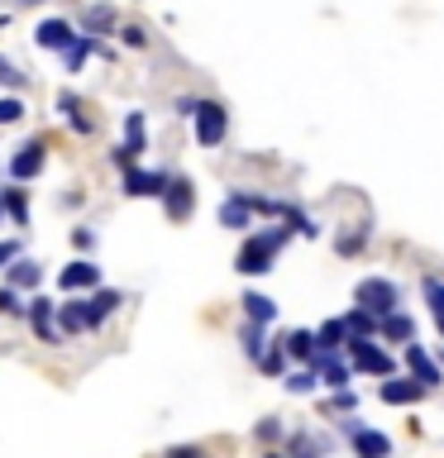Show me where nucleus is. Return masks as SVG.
<instances>
[{
  "label": "nucleus",
  "instance_id": "7c9ffc66",
  "mask_svg": "<svg viewBox=\"0 0 444 458\" xmlns=\"http://www.w3.org/2000/svg\"><path fill=\"white\" fill-rule=\"evenodd\" d=\"M239 339H243V353H249L253 363H258V358H263V325H253V320H249Z\"/></svg>",
  "mask_w": 444,
  "mask_h": 458
},
{
  "label": "nucleus",
  "instance_id": "6e6552de",
  "mask_svg": "<svg viewBox=\"0 0 444 458\" xmlns=\"http://www.w3.org/2000/svg\"><path fill=\"white\" fill-rule=\"evenodd\" d=\"M167 172H158V167H129L124 172V196H158L163 200V191H167Z\"/></svg>",
  "mask_w": 444,
  "mask_h": 458
},
{
  "label": "nucleus",
  "instance_id": "f3484780",
  "mask_svg": "<svg viewBox=\"0 0 444 458\" xmlns=\"http://www.w3.org/2000/svg\"><path fill=\"white\" fill-rule=\"evenodd\" d=\"M421 296H425V306H430V315H435V325L444 335V277L440 272H425L421 277Z\"/></svg>",
  "mask_w": 444,
  "mask_h": 458
},
{
  "label": "nucleus",
  "instance_id": "5701e85b",
  "mask_svg": "<svg viewBox=\"0 0 444 458\" xmlns=\"http://www.w3.org/2000/svg\"><path fill=\"white\" fill-rule=\"evenodd\" d=\"M0 200H5V215H10L14 225H29V191H24V182L5 186V191H0Z\"/></svg>",
  "mask_w": 444,
  "mask_h": 458
},
{
  "label": "nucleus",
  "instance_id": "7ed1b4c3",
  "mask_svg": "<svg viewBox=\"0 0 444 458\" xmlns=\"http://www.w3.org/2000/svg\"><path fill=\"white\" fill-rule=\"evenodd\" d=\"M354 301L382 320V315H392V310L401 306V292H397V282H392V277H363V282L354 286Z\"/></svg>",
  "mask_w": 444,
  "mask_h": 458
},
{
  "label": "nucleus",
  "instance_id": "a19ab883",
  "mask_svg": "<svg viewBox=\"0 0 444 458\" xmlns=\"http://www.w3.org/2000/svg\"><path fill=\"white\" fill-rule=\"evenodd\" d=\"M167 458H201V449H196V444H182V449H172Z\"/></svg>",
  "mask_w": 444,
  "mask_h": 458
},
{
  "label": "nucleus",
  "instance_id": "c9c22d12",
  "mask_svg": "<svg viewBox=\"0 0 444 458\" xmlns=\"http://www.w3.org/2000/svg\"><path fill=\"white\" fill-rule=\"evenodd\" d=\"M0 81H5V86H24V72L14 67L10 57H0Z\"/></svg>",
  "mask_w": 444,
  "mask_h": 458
},
{
  "label": "nucleus",
  "instance_id": "a878e982",
  "mask_svg": "<svg viewBox=\"0 0 444 458\" xmlns=\"http://www.w3.org/2000/svg\"><path fill=\"white\" fill-rule=\"evenodd\" d=\"M43 282V267L34 263V258H14L10 263V286L20 292V286H38Z\"/></svg>",
  "mask_w": 444,
  "mask_h": 458
},
{
  "label": "nucleus",
  "instance_id": "4c0bfd02",
  "mask_svg": "<svg viewBox=\"0 0 444 458\" xmlns=\"http://www.w3.org/2000/svg\"><path fill=\"white\" fill-rule=\"evenodd\" d=\"M253 435H258V439H263V444H272V439H282V425H278V420H272V415H268V420H263V425H258V429H253Z\"/></svg>",
  "mask_w": 444,
  "mask_h": 458
},
{
  "label": "nucleus",
  "instance_id": "2eb2a0df",
  "mask_svg": "<svg viewBox=\"0 0 444 458\" xmlns=\"http://www.w3.org/2000/svg\"><path fill=\"white\" fill-rule=\"evenodd\" d=\"M220 225H225V229H253L249 196H243V191H229V196L220 200Z\"/></svg>",
  "mask_w": 444,
  "mask_h": 458
},
{
  "label": "nucleus",
  "instance_id": "ddd939ff",
  "mask_svg": "<svg viewBox=\"0 0 444 458\" xmlns=\"http://www.w3.org/2000/svg\"><path fill=\"white\" fill-rule=\"evenodd\" d=\"M425 392H430V386L415 382V377H387L382 382V401H387V406H415Z\"/></svg>",
  "mask_w": 444,
  "mask_h": 458
},
{
  "label": "nucleus",
  "instance_id": "0eeeda50",
  "mask_svg": "<svg viewBox=\"0 0 444 458\" xmlns=\"http://www.w3.org/2000/svg\"><path fill=\"white\" fill-rule=\"evenodd\" d=\"M57 286H63V292H96V286H100V267L91 263V258H72V263L57 272Z\"/></svg>",
  "mask_w": 444,
  "mask_h": 458
},
{
  "label": "nucleus",
  "instance_id": "6ab92c4d",
  "mask_svg": "<svg viewBox=\"0 0 444 458\" xmlns=\"http://www.w3.org/2000/svg\"><path fill=\"white\" fill-rule=\"evenodd\" d=\"M120 301H124L120 292H106V286H100V292H96L91 301H86V315H91V329H100V325H106L110 315L120 310Z\"/></svg>",
  "mask_w": 444,
  "mask_h": 458
},
{
  "label": "nucleus",
  "instance_id": "c756f323",
  "mask_svg": "<svg viewBox=\"0 0 444 458\" xmlns=\"http://www.w3.org/2000/svg\"><path fill=\"white\" fill-rule=\"evenodd\" d=\"M315 386H320V377H315V368H301V372H292V377H286V392H296V396H311Z\"/></svg>",
  "mask_w": 444,
  "mask_h": 458
},
{
  "label": "nucleus",
  "instance_id": "f8f14e48",
  "mask_svg": "<svg viewBox=\"0 0 444 458\" xmlns=\"http://www.w3.org/2000/svg\"><path fill=\"white\" fill-rule=\"evenodd\" d=\"M311 368H315V377H320L329 392H349V372H354V368L344 363L339 353H315V363H311Z\"/></svg>",
  "mask_w": 444,
  "mask_h": 458
},
{
  "label": "nucleus",
  "instance_id": "f257e3e1",
  "mask_svg": "<svg viewBox=\"0 0 444 458\" xmlns=\"http://www.w3.org/2000/svg\"><path fill=\"white\" fill-rule=\"evenodd\" d=\"M286 239H292V229H286V225L249 229V239H243L239 253H235V267L243 272V277H263V272H272V263H278V253H282Z\"/></svg>",
  "mask_w": 444,
  "mask_h": 458
},
{
  "label": "nucleus",
  "instance_id": "4be33fe9",
  "mask_svg": "<svg viewBox=\"0 0 444 458\" xmlns=\"http://www.w3.org/2000/svg\"><path fill=\"white\" fill-rule=\"evenodd\" d=\"M243 315H249L253 325H272V320H278V301L263 296V292H249V296H243Z\"/></svg>",
  "mask_w": 444,
  "mask_h": 458
},
{
  "label": "nucleus",
  "instance_id": "f03ea898",
  "mask_svg": "<svg viewBox=\"0 0 444 458\" xmlns=\"http://www.w3.org/2000/svg\"><path fill=\"white\" fill-rule=\"evenodd\" d=\"M192 129H196V143L201 148H220L229 139V110L220 100H196L192 106Z\"/></svg>",
  "mask_w": 444,
  "mask_h": 458
},
{
  "label": "nucleus",
  "instance_id": "a211bd4d",
  "mask_svg": "<svg viewBox=\"0 0 444 458\" xmlns=\"http://www.w3.org/2000/svg\"><path fill=\"white\" fill-rule=\"evenodd\" d=\"M344 344H349V325L344 320H325L315 329V349L320 353H344Z\"/></svg>",
  "mask_w": 444,
  "mask_h": 458
},
{
  "label": "nucleus",
  "instance_id": "423d86ee",
  "mask_svg": "<svg viewBox=\"0 0 444 458\" xmlns=\"http://www.w3.org/2000/svg\"><path fill=\"white\" fill-rule=\"evenodd\" d=\"M163 210H167V220H192V210H196V186L192 177H172L167 182V191H163Z\"/></svg>",
  "mask_w": 444,
  "mask_h": 458
},
{
  "label": "nucleus",
  "instance_id": "a18cd8bd",
  "mask_svg": "<svg viewBox=\"0 0 444 458\" xmlns=\"http://www.w3.org/2000/svg\"><path fill=\"white\" fill-rule=\"evenodd\" d=\"M296 458H311V454H296Z\"/></svg>",
  "mask_w": 444,
  "mask_h": 458
},
{
  "label": "nucleus",
  "instance_id": "dca6fc26",
  "mask_svg": "<svg viewBox=\"0 0 444 458\" xmlns=\"http://www.w3.org/2000/svg\"><path fill=\"white\" fill-rule=\"evenodd\" d=\"M91 329V315H86V301H63L57 306V335H86Z\"/></svg>",
  "mask_w": 444,
  "mask_h": 458
},
{
  "label": "nucleus",
  "instance_id": "473e14b6",
  "mask_svg": "<svg viewBox=\"0 0 444 458\" xmlns=\"http://www.w3.org/2000/svg\"><path fill=\"white\" fill-rule=\"evenodd\" d=\"M24 120V100L20 96H0V124H20Z\"/></svg>",
  "mask_w": 444,
  "mask_h": 458
},
{
  "label": "nucleus",
  "instance_id": "4468645a",
  "mask_svg": "<svg viewBox=\"0 0 444 458\" xmlns=\"http://www.w3.org/2000/svg\"><path fill=\"white\" fill-rule=\"evenodd\" d=\"M406 368H411V377L425 382V386H440V382H444V368L421 349V344H406Z\"/></svg>",
  "mask_w": 444,
  "mask_h": 458
},
{
  "label": "nucleus",
  "instance_id": "cd10ccee",
  "mask_svg": "<svg viewBox=\"0 0 444 458\" xmlns=\"http://www.w3.org/2000/svg\"><path fill=\"white\" fill-rule=\"evenodd\" d=\"M143 143H149V129H143V110H129V114H124V148H129V153H143Z\"/></svg>",
  "mask_w": 444,
  "mask_h": 458
},
{
  "label": "nucleus",
  "instance_id": "c85d7f7f",
  "mask_svg": "<svg viewBox=\"0 0 444 458\" xmlns=\"http://www.w3.org/2000/svg\"><path fill=\"white\" fill-rule=\"evenodd\" d=\"M86 29H91V34L115 29V5H91V10H86Z\"/></svg>",
  "mask_w": 444,
  "mask_h": 458
},
{
  "label": "nucleus",
  "instance_id": "412c9836",
  "mask_svg": "<svg viewBox=\"0 0 444 458\" xmlns=\"http://www.w3.org/2000/svg\"><path fill=\"white\" fill-rule=\"evenodd\" d=\"M96 48H100V38H96V34H77V43H72V48L63 53V67L72 72V77H77V72L86 67V57H91Z\"/></svg>",
  "mask_w": 444,
  "mask_h": 458
},
{
  "label": "nucleus",
  "instance_id": "58836bf2",
  "mask_svg": "<svg viewBox=\"0 0 444 458\" xmlns=\"http://www.w3.org/2000/svg\"><path fill=\"white\" fill-rule=\"evenodd\" d=\"M91 243H96V234H91V229H72V249H77V253H86Z\"/></svg>",
  "mask_w": 444,
  "mask_h": 458
},
{
  "label": "nucleus",
  "instance_id": "bb28decb",
  "mask_svg": "<svg viewBox=\"0 0 444 458\" xmlns=\"http://www.w3.org/2000/svg\"><path fill=\"white\" fill-rule=\"evenodd\" d=\"M344 325H349V335H358V339H372V335H378V315H372V310H363V306H354L349 315H344Z\"/></svg>",
  "mask_w": 444,
  "mask_h": 458
},
{
  "label": "nucleus",
  "instance_id": "aec40b11",
  "mask_svg": "<svg viewBox=\"0 0 444 458\" xmlns=\"http://www.w3.org/2000/svg\"><path fill=\"white\" fill-rule=\"evenodd\" d=\"M363 249H368V225H344L335 234V253L339 258H358Z\"/></svg>",
  "mask_w": 444,
  "mask_h": 458
},
{
  "label": "nucleus",
  "instance_id": "79ce46f5",
  "mask_svg": "<svg viewBox=\"0 0 444 458\" xmlns=\"http://www.w3.org/2000/svg\"><path fill=\"white\" fill-rule=\"evenodd\" d=\"M0 220H5V200H0Z\"/></svg>",
  "mask_w": 444,
  "mask_h": 458
},
{
  "label": "nucleus",
  "instance_id": "c03bdc74",
  "mask_svg": "<svg viewBox=\"0 0 444 458\" xmlns=\"http://www.w3.org/2000/svg\"><path fill=\"white\" fill-rule=\"evenodd\" d=\"M440 368H444V349H440Z\"/></svg>",
  "mask_w": 444,
  "mask_h": 458
},
{
  "label": "nucleus",
  "instance_id": "39448f33",
  "mask_svg": "<svg viewBox=\"0 0 444 458\" xmlns=\"http://www.w3.org/2000/svg\"><path fill=\"white\" fill-rule=\"evenodd\" d=\"M43 167H48V143L43 139H24L20 148H14V157H10V177L14 182H34Z\"/></svg>",
  "mask_w": 444,
  "mask_h": 458
},
{
  "label": "nucleus",
  "instance_id": "9d476101",
  "mask_svg": "<svg viewBox=\"0 0 444 458\" xmlns=\"http://www.w3.org/2000/svg\"><path fill=\"white\" fill-rule=\"evenodd\" d=\"M34 43H38V48H48V53H67L72 43H77V29H72L67 20H38Z\"/></svg>",
  "mask_w": 444,
  "mask_h": 458
},
{
  "label": "nucleus",
  "instance_id": "72a5a7b5",
  "mask_svg": "<svg viewBox=\"0 0 444 458\" xmlns=\"http://www.w3.org/2000/svg\"><path fill=\"white\" fill-rule=\"evenodd\" d=\"M0 315H24V306H20V292H14L10 282L0 286Z\"/></svg>",
  "mask_w": 444,
  "mask_h": 458
},
{
  "label": "nucleus",
  "instance_id": "37998d69",
  "mask_svg": "<svg viewBox=\"0 0 444 458\" xmlns=\"http://www.w3.org/2000/svg\"><path fill=\"white\" fill-rule=\"evenodd\" d=\"M263 458H286V454H263Z\"/></svg>",
  "mask_w": 444,
  "mask_h": 458
},
{
  "label": "nucleus",
  "instance_id": "f704fd0d",
  "mask_svg": "<svg viewBox=\"0 0 444 458\" xmlns=\"http://www.w3.org/2000/svg\"><path fill=\"white\" fill-rule=\"evenodd\" d=\"M120 38L129 43V48H149V34H143L139 24H124V29H120Z\"/></svg>",
  "mask_w": 444,
  "mask_h": 458
},
{
  "label": "nucleus",
  "instance_id": "2f4dec72",
  "mask_svg": "<svg viewBox=\"0 0 444 458\" xmlns=\"http://www.w3.org/2000/svg\"><path fill=\"white\" fill-rule=\"evenodd\" d=\"M258 368H263V372H272V377H278V372L286 368V349H282V339L272 344V349H263V358H258Z\"/></svg>",
  "mask_w": 444,
  "mask_h": 458
},
{
  "label": "nucleus",
  "instance_id": "9b49d317",
  "mask_svg": "<svg viewBox=\"0 0 444 458\" xmlns=\"http://www.w3.org/2000/svg\"><path fill=\"white\" fill-rule=\"evenodd\" d=\"M24 315H29V325H34V335H38L43 344H57V329H53V320H57V301L34 296V301L24 306Z\"/></svg>",
  "mask_w": 444,
  "mask_h": 458
},
{
  "label": "nucleus",
  "instance_id": "20e7f679",
  "mask_svg": "<svg viewBox=\"0 0 444 458\" xmlns=\"http://www.w3.org/2000/svg\"><path fill=\"white\" fill-rule=\"evenodd\" d=\"M344 353H349V368L354 372H368V377H392L397 372V363L387 358L372 339H358V335H349V344H344Z\"/></svg>",
  "mask_w": 444,
  "mask_h": 458
},
{
  "label": "nucleus",
  "instance_id": "1a4fd4ad",
  "mask_svg": "<svg viewBox=\"0 0 444 458\" xmlns=\"http://www.w3.org/2000/svg\"><path fill=\"white\" fill-rule=\"evenodd\" d=\"M349 439H354L358 458H392V439H387L382 429H368V425L349 420Z\"/></svg>",
  "mask_w": 444,
  "mask_h": 458
},
{
  "label": "nucleus",
  "instance_id": "b1692460",
  "mask_svg": "<svg viewBox=\"0 0 444 458\" xmlns=\"http://www.w3.org/2000/svg\"><path fill=\"white\" fill-rule=\"evenodd\" d=\"M282 349L292 353V358H301V363H315V353H320V349H315V335H311V329H292V335L282 339Z\"/></svg>",
  "mask_w": 444,
  "mask_h": 458
},
{
  "label": "nucleus",
  "instance_id": "e433bc0d",
  "mask_svg": "<svg viewBox=\"0 0 444 458\" xmlns=\"http://www.w3.org/2000/svg\"><path fill=\"white\" fill-rule=\"evenodd\" d=\"M354 406H358V396H354V392H335V396L325 401V411H354Z\"/></svg>",
  "mask_w": 444,
  "mask_h": 458
},
{
  "label": "nucleus",
  "instance_id": "ea45409f",
  "mask_svg": "<svg viewBox=\"0 0 444 458\" xmlns=\"http://www.w3.org/2000/svg\"><path fill=\"white\" fill-rule=\"evenodd\" d=\"M14 258H20V243H14V239H0V267H10Z\"/></svg>",
  "mask_w": 444,
  "mask_h": 458
},
{
  "label": "nucleus",
  "instance_id": "393cba45",
  "mask_svg": "<svg viewBox=\"0 0 444 458\" xmlns=\"http://www.w3.org/2000/svg\"><path fill=\"white\" fill-rule=\"evenodd\" d=\"M378 335H387V339H415V320H411V315H401V310H392V315H382V325H378Z\"/></svg>",
  "mask_w": 444,
  "mask_h": 458
}]
</instances>
